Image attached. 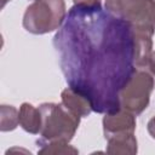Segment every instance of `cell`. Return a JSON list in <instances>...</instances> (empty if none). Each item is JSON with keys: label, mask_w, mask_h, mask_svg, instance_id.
I'll use <instances>...</instances> for the list:
<instances>
[{"label": "cell", "mask_w": 155, "mask_h": 155, "mask_svg": "<svg viewBox=\"0 0 155 155\" xmlns=\"http://www.w3.org/2000/svg\"><path fill=\"white\" fill-rule=\"evenodd\" d=\"M53 47L67 84L90 99L93 111L120 109V92L137 70L132 23L102 5H74Z\"/></svg>", "instance_id": "obj_1"}, {"label": "cell", "mask_w": 155, "mask_h": 155, "mask_svg": "<svg viewBox=\"0 0 155 155\" xmlns=\"http://www.w3.org/2000/svg\"><path fill=\"white\" fill-rule=\"evenodd\" d=\"M42 116L41 140L70 142L80 125V116L69 110L63 103H42L39 107Z\"/></svg>", "instance_id": "obj_2"}, {"label": "cell", "mask_w": 155, "mask_h": 155, "mask_svg": "<svg viewBox=\"0 0 155 155\" xmlns=\"http://www.w3.org/2000/svg\"><path fill=\"white\" fill-rule=\"evenodd\" d=\"M67 17L64 0H35L24 11L23 28L34 35L59 29Z\"/></svg>", "instance_id": "obj_3"}, {"label": "cell", "mask_w": 155, "mask_h": 155, "mask_svg": "<svg viewBox=\"0 0 155 155\" xmlns=\"http://www.w3.org/2000/svg\"><path fill=\"white\" fill-rule=\"evenodd\" d=\"M153 76L147 69L137 68L120 92V108L134 115L142 114L149 105L150 94L155 86Z\"/></svg>", "instance_id": "obj_4"}, {"label": "cell", "mask_w": 155, "mask_h": 155, "mask_svg": "<svg viewBox=\"0 0 155 155\" xmlns=\"http://www.w3.org/2000/svg\"><path fill=\"white\" fill-rule=\"evenodd\" d=\"M154 0H104V8L132 24L150 23Z\"/></svg>", "instance_id": "obj_5"}, {"label": "cell", "mask_w": 155, "mask_h": 155, "mask_svg": "<svg viewBox=\"0 0 155 155\" xmlns=\"http://www.w3.org/2000/svg\"><path fill=\"white\" fill-rule=\"evenodd\" d=\"M134 31V52H136V67L139 69H147L153 53V35L155 28L150 23L132 24Z\"/></svg>", "instance_id": "obj_6"}, {"label": "cell", "mask_w": 155, "mask_h": 155, "mask_svg": "<svg viewBox=\"0 0 155 155\" xmlns=\"http://www.w3.org/2000/svg\"><path fill=\"white\" fill-rule=\"evenodd\" d=\"M136 115L120 108L115 111L107 113L103 117L104 137L120 133H134L136 131Z\"/></svg>", "instance_id": "obj_7"}, {"label": "cell", "mask_w": 155, "mask_h": 155, "mask_svg": "<svg viewBox=\"0 0 155 155\" xmlns=\"http://www.w3.org/2000/svg\"><path fill=\"white\" fill-rule=\"evenodd\" d=\"M107 153L111 155H133L138 151L134 133H120L105 137Z\"/></svg>", "instance_id": "obj_8"}, {"label": "cell", "mask_w": 155, "mask_h": 155, "mask_svg": "<svg viewBox=\"0 0 155 155\" xmlns=\"http://www.w3.org/2000/svg\"><path fill=\"white\" fill-rule=\"evenodd\" d=\"M61 99V103H63L69 110L80 117H86L91 114V111H93L90 99L71 87H67L62 91Z\"/></svg>", "instance_id": "obj_9"}, {"label": "cell", "mask_w": 155, "mask_h": 155, "mask_svg": "<svg viewBox=\"0 0 155 155\" xmlns=\"http://www.w3.org/2000/svg\"><path fill=\"white\" fill-rule=\"evenodd\" d=\"M19 126L28 133L38 134L41 131L42 116L39 108H35L30 103H23L18 111Z\"/></svg>", "instance_id": "obj_10"}, {"label": "cell", "mask_w": 155, "mask_h": 155, "mask_svg": "<svg viewBox=\"0 0 155 155\" xmlns=\"http://www.w3.org/2000/svg\"><path fill=\"white\" fill-rule=\"evenodd\" d=\"M38 145H40V149L38 150V154H44V155H50V154H78L79 150L70 145L68 142H62V140H51V142H45L39 139Z\"/></svg>", "instance_id": "obj_11"}, {"label": "cell", "mask_w": 155, "mask_h": 155, "mask_svg": "<svg viewBox=\"0 0 155 155\" xmlns=\"http://www.w3.org/2000/svg\"><path fill=\"white\" fill-rule=\"evenodd\" d=\"M0 130L2 132L13 131L19 124L18 110L12 105L2 104L0 108Z\"/></svg>", "instance_id": "obj_12"}, {"label": "cell", "mask_w": 155, "mask_h": 155, "mask_svg": "<svg viewBox=\"0 0 155 155\" xmlns=\"http://www.w3.org/2000/svg\"><path fill=\"white\" fill-rule=\"evenodd\" d=\"M74 5L80 6H99L102 5V0H73Z\"/></svg>", "instance_id": "obj_13"}, {"label": "cell", "mask_w": 155, "mask_h": 155, "mask_svg": "<svg viewBox=\"0 0 155 155\" xmlns=\"http://www.w3.org/2000/svg\"><path fill=\"white\" fill-rule=\"evenodd\" d=\"M147 130H148V133L150 134V137H151L153 139H155V116H153V117L148 121Z\"/></svg>", "instance_id": "obj_14"}, {"label": "cell", "mask_w": 155, "mask_h": 155, "mask_svg": "<svg viewBox=\"0 0 155 155\" xmlns=\"http://www.w3.org/2000/svg\"><path fill=\"white\" fill-rule=\"evenodd\" d=\"M148 69H149V71L155 76V51H153V53H151V57H150V62H149Z\"/></svg>", "instance_id": "obj_15"}, {"label": "cell", "mask_w": 155, "mask_h": 155, "mask_svg": "<svg viewBox=\"0 0 155 155\" xmlns=\"http://www.w3.org/2000/svg\"><path fill=\"white\" fill-rule=\"evenodd\" d=\"M150 21H151V24H153V25H154V28H155V0H154V4H153V8H151Z\"/></svg>", "instance_id": "obj_16"}, {"label": "cell", "mask_w": 155, "mask_h": 155, "mask_svg": "<svg viewBox=\"0 0 155 155\" xmlns=\"http://www.w3.org/2000/svg\"><path fill=\"white\" fill-rule=\"evenodd\" d=\"M8 1H11V0H2V4H1V7H4V6L6 5V2H8Z\"/></svg>", "instance_id": "obj_17"}]
</instances>
